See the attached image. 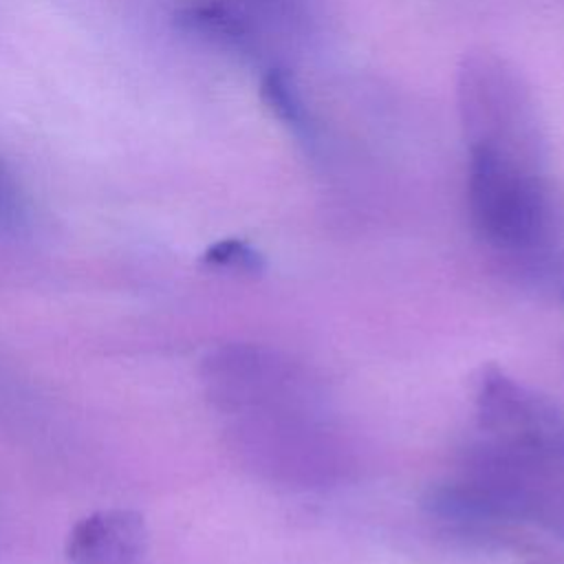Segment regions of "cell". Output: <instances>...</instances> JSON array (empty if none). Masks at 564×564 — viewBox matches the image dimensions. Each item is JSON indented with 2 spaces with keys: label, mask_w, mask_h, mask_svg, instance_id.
Wrapping results in <instances>:
<instances>
[{
  "label": "cell",
  "mask_w": 564,
  "mask_h": 564,
  "mask_svg": "<svg viewBox=\"0 0 564 564\" xmlns=\"http://www.w3.org/2000/svg\"><path fill=\"white\" fill-rule=\"evenodd\" d=\"M467 209L474 231L509 256H531L551 236L542 159L469 148Z\"/></svg>",
  "instance_id": "6da1fadb"
},
{
  "label": "cell",
  "mask_w": 564,
  "mask_h": 564,
  "mask_svg": "<svg viewBox=\"0 0 564 564\" xmlns=\"http://www.w3.org/2000/svg\"><path fill=\"white\" fill-rule=\"evenodd\" d=\"M458 112L469 148L542 159V137L529 90L505 59L474 53L458 70Z\"/></svg>",
  "instance_id": "7a4b0ae2"
},
{
  "label": "cell",
  "mask_w": 564,
  "mask_h": 564,
  "mask_svg": "<svg viewBox=\"0 0 564 564\" xmlns=\"http://www.w3.org/2000/svg\"><path fill=\"white\" fill-rule=\"evenodd\" d=\"M478 425L489 443L564 465V414L498 368H487L476 392Z\"/></svg>",
  "instance_id": "3957f363"
},
{
  "label": "cell",
  "mask_w": 564,
  "mask_h": 564,
  "mask_svg": "<svg viewBox=\"0 0 564 564\" xmlns=\"http://www.w3.org/2000/svg\"><path fill=\"white\" fill-rule=\"evenodd\" d=\"M66 557L70 564H150L145 522L128 509L95 511L73 524Z\"/></svg>",
  "instance_id": "277c9868"
},
{
  "label": "cell",
  "mask_w": 564,
  "mask_h": 564,
  "mask_svg": "<svg viewBox=\"0 0 564 564\" xmlns=\"http://www.w3.org/2000/svg\"><path fill=\"white\" fill-rule=\"evenodd\" d=\"M174 26L200 42L220 48H247L251 42V29L247 20L227 4H196L181 9L174 15Z\"/></svg>",
  "instance_id": "5b68a950"
},
{
  "label": "cell",
  "mask_w": 564,
  "mask_h": 564,
  "mask_svg": "<svg viewBox=\"0 0 564 564\" xmlns=\"http://www.w3.org/2000/svg\"><path fill=\"white\" fill-rule=\"evenodd\" d=\"M260 97L264 106L271 110L275 119L293 128L297 134H311V126L306 123V110L304 104L291 84L289 75L280 68H271L260 84Z\"/></svg>",
  "instance_id": "8992f818"
},
{
  "label": "cell",
  "mask_w": 564,
  "mask_h": 564,
  "mask_svg": "<svg viewBox=\"0 0 564 564\" xmlns=\"http://www.w3.org/2000/svg\"><path fill=\"white\" fill-rule=\"evenodd\" d=\"M203 262L212 269L238 273H260L264 267L262 256L249 242L238 238H225L209 245L203 253Z\"/></svg>",
  "instance_id": "52a82bcc"
},
{
  "label": "cell",
  "mask_w": 564,
  "mask_h": 564,
  "mask_svg": "<svg viewBox=\"0 0 564 564\" xmlns=\"http://www.w3.org/2000/svg\"><path fill=\"white\" fill-rule=\"evenodd\" d=\"M29 223V209L20 183L9 165L0 159V231L20 234Z\"/></svg>",
  "instance_id": "ba28073f"
},
{
  "label": "cell",
  "mask_w": 564,
  "mask_h": 564,
  "mask_svg": "<svg viewBox=\"0 0 564 564\" xmlns=\"http://www.w3.org/2000/svg\"><path fill=\"white\" fill-rule=\"evenodd\" d=\"M262 2H267V4H280V2H284V0H262Z\"/></svg>",
  "instance_id": "9c48e42d"
}]
</instances>
